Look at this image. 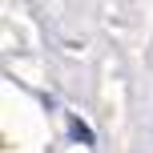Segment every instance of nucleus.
Listing matches in <instances>:
<instances>
[{
    "mask_svg": "<svg viewBox=\"0 0 153 153\" xmlns=\"http://www.w3.org/2000/svg\"><path fill=\"white\" fill-rule=\"evenodd\" d=\"M73 133H76V141H81V145H93V133L85 129V125L76 121V117H73Z\"/></svg>",
    "mask_w": 153,
    "mask_h": 153,
    "instance_id": "obj_1",
    "label": "nucleus"
}]
</instances>
